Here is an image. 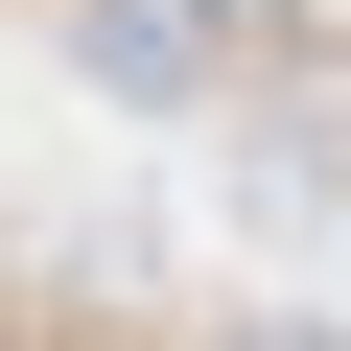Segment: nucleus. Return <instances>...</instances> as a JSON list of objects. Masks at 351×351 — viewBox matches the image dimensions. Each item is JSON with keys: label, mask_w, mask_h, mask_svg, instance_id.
I'll use <instances>...</instances> for the list:
<instances>
[{"label": "nucleus", "mask_w": 351, "mask_h": 351, "mask_svg": "<svg viewBox=\"0 0 351 351\" xmlns=\"http://www.w3.org/2000/svg\"><path fill=\"white\" fill-rule=\"evenodd\" d=\"M94 71H117V94H188L211 24H188V0H94Z\"/></svg>", "instance_id": "1"}]
</instances>
